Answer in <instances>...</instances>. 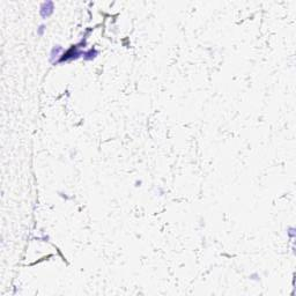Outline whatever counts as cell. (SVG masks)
I'll list each match as a JSON object with an SVG mask.
<instances>
[{
	"label": "cell",
	"mask_w": 296,
	"mask_h": 296,
	"mask_svg": "<svg viewBox=\"0 0 296 296\" xmlns=\"http://www.w3.org/2000/svg\"><path fill=\"white\" fill-rule=\"evenodd\" d=\"M43 30H44V26H41V27L38 28V30H37V35L42 36V34H43Z\"/></svg>",
	"instance_id": "277c9868"
},
{
	"label": "cell",
	"mask_w": 296,
	"mask_h": 296,
	"mask_svg": "<svg viewBox=\"0 0 296 296\" xmlns=\"http://www.w3.org/2000/svg\"><path fill=\"white\" fill-rule=\"evenodd\" d=\"M53 12V4L52 3H44L41 7V15L43 19L49 18Z\"/></svg>",
	"instance_id": "6da1fadb"
},
{
	"label": "cell",
	"mask_w": 296,
	"mask_h": 296,
	"mask_svg": "<svg viewBox=\"0 0 296 296\" xmlns=\"http://www.w3.org/2000/svg\"><path fill=\"white\" fill-rule=\"evenodd\" d=\"M96 55H97V51L92 49V50H89L88 52L83 53V58H85L86 60H92V59H94V58L96 57Z\"/></svg>",
	"instance_id": "7a4b0ae2"
},
{
	"label": "cell",
	"mask_w": 296,
	"mask_h": 296,
	"mask_svg": "<svg viewBox=\"0 0 296 296\" xmlns=\"http://www.w3.org/2000/svg\"><path fill=\"white\" fill-rule=\"evenodd\" d=\"M62 52V48L60 46H55L51 51V59H55L56 57H59Z\"/></svg>",
	"instance_id": "3957f363"
}]
</instances>
